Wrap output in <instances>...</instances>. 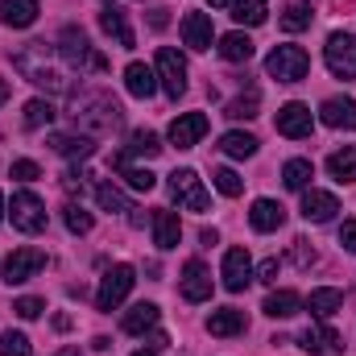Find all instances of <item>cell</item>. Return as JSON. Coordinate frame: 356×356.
<instances>
[{
    "label": "cell",
    "instance_id": "cell-1",
    "mask_svg": "<svg viewBox=\"0 0 356 356\" xmlns=\"http://www.w3.org/2000/svg\"><path fill=\"white\" fill-rule=\"evenodd\" d=\"M266 71L277 83H298V79H307V71H311V54H307L302 46H273L269 58H266Z\"/></svg>",
    "mask_w": 356,
    "mask_h": 356
},
{
    "label": "cell",
    "instance_id": "cell-2",
    "mask_svg": "<svg viewBox=\"0 0 356 356\" xmlns=\"http://www.w3.org/2000/svg\"><path fill=\"white\" fill-rule=\"evenodd\" d=\"M58 54H63V63H67V67H91V71H104V67H108V58L91 50L88 33H83V29H75V25H67V29H63V46H58Z\"/></svg>",
    "mask_w": 356,
    "mask_h": 356
},
{
    "label": "cell",
    "instance_id": "cell-3",
    "mask_svg": "<svg viewBox=\"0 0 356 356\" xmlns=\"http://www.w3.org/2000/svg\"><path fill=\"white\" fill-rule=\"evenodd\" d=\"M133 266H112L104 273V282H99V290H95V307L99 311H116L124 298H129V290H133Z\"/></svg>",
    "mask_w": 356,
    "mask_h": 356
},
{
    "label": "cell",
    "instance_id": "cell-4",
    "mask_svg": "<svg viewBox=\"0 0 356 356\" xmlns=\"http://www.w3.org/2000/svg\"><path fill=\"white\" fill-rule=\"evenodd\" d=\"M46 269V253L42 249H33V245H25V249H13L8 257H4V282L8 286H21V282H29L33 273H42Z\"/></svg>",
    "mask_w": 356,
    "mask_h": 356
},
{
    "label": "cell",
    "instance_id": "cell-5",
    "mask_svg": "<svg viewBox=\"0 0 356 356\" xmlns=\"http://www.w3.org/2000/svg\"><path fill=\"white\" fill-rule=\"evenodd\" d=\"M323 58H327V71L332 75L353 79L356 75V38L353 33H332L327 46H323Z\"/></svg>",
    "mask_w": 356,
    "mask_h": 356
},
{
    "label": "cell",
    "instance_id": "cell-6",
    "mask_svg": "<svg viewBox=\"0 0 356 356\" xmlns=\"http://www.w3.org/2000/svg\"><path fill=\"white\" fill-rule=\"evenodd\" d=\"M13 228H21V232H42L46 228V203L33 191L13 195Z\"/></svg>",
    "mask_w": 356,
    "mask_h": 356
},
{
    "label": "cell",
    "instance_id": "cell-7",
    "mask_svg": "<svg viewBox=\"0 0 356 356\" xmlns=\"http://www.w3.org/2000/svg\"><path fill=\"white\" fill-rule=\"evenodd\" d=\"M170 195L182 207H191V211H207V203H211V195L203 191V182H199L195 170H175L170 175Z\"/></svg>",
    "mask_w": 356,
    "mask_h": 356
},
{
    "label": "cell",
    "instance_id": "cell-8",
    "mask_svg": "<svg viewBox=\"0 0 356 356\" xmlns=\"http://www.w3.org/2000/svg\"><path fill=\"white\" fill-rule=\"evenodd\" d=\"M158 79H162V88H166L170 99H178L186 91V63H182V54L170 50V46L158 50Z\"/></svg>",
    "mask_w": 356,
    "mask_h": 356
},
{
    "label": "cell",
    "instance_id": "cell-9",
    "mask_svg": "<svg viewBox=\"0 0 356 356\" xmlns=\"http://www.w3.org/2000/svg\"><path fill=\"white\" fill-rule=\"evenodd\" d=\"M311 129H315V116H311V108L307 104H298V99H290V104H282L277 108V133L282 137H311Z\"/></svg>",
    "mask_w": 356,
    "mask_h": 356
},
{
    "label": "cell",
    "instance_id": "cell-10",
    "mask_svg": "<svg viewBox=\"0 0 356 356\" xmlns=\"http://www.w3.org/2000/svg\"><path fill=\"white\" fill-rule=\"evenodd\" d=\"M178 290L186 302H207L211 298V273L203 261H186L182 266V277H178Z\"/></svg>",
    "mask_w": 356,
    "mask_h": 356
},
{
    "label": "cell",
    "instance_id": "cell-11",
    "mask_svg": "<svg viewBox=\"0 0 356 356\" xmlns=\"http://www.w3.org/2000/svg\"><path fill=\"white\" fill-rule=\"evenodd\" d=\"M220 277H224V286H228L232 294H241V290L253 282V261H249V253H245V249H228Z\"/></svg>",
    "mask_w": 356,
    "mask_h": 356
},
{
    "label": "cell",
    "instance_id": "cell-12",
    "mask_svg": "<svg viewBox=\"0 0 356 356\" xmlns=\"http://www.w3.org/2000/svg\"><path fill=\"white\" fill-rule=\"evenodd\" d=\"M203 133H207V116L203 112H182V116L170 120V145H178V149H191Z\"/></svg>",
    "mask_w": 356,
    "mask_h": 356
},
{
    "label": "cell",
    "instance_id": "cell-13",
    "mask_svg": "<svg viewBox=\"0 0 356 356\" xmlns=\"http://www.w3.org/2000/svg\"><path fill=\"white\" fill-rule=\"evenodd\" d=\"M178 29H182V42H186L191 50H211L216 29H211V17H207V13H186Z\"/></svg>",
    "mask_w": 356,
    "mask_h": 356
},
{
    "label": "cell",
    "instance_id": "cell-14",
    "mask_svg": "<svg viewBox=\"0 0 356 356\" xmlns=\"http://www.w3.org/2000/svg\"><path fill=\"white\" fill-rule=\"evenodd\" d=\"M298 344H302V353H311V356H340L344 353V340L332 327H307L298 336Z\"/></svg>",
    "mask_w": 356,
    "mask_h": 356
},
{
    "label": "cell",
    "instance_id": "cell-15",
    "mask_svg": "<svg viewBox=\"0 0 356 356\" xmlns=\"http://www.w3.org/2000/svg\"><path fill=\"white\" fill-rule=\"evenodd\" d=\"M336 211H340V199H336L332 191H307V195H302V216H307L311 224H327Z\"/></svg>",
    "mask_w": 356,
    "mask_h": 356
},
{
    "label": "cell",
    "instance_id": "cell-16",
    "mask_svg": "<svg viewBox=\"0 0 356 356\" xmlns=\"http://www.w3.org/2000/svg\"><path fill=\"white\" fill-rule=\"evenodd\" d=\"M42 4L38 0H0V25H13V29H29L38 21Z\"/></svg>",
    "mask_w": 356,
    "mask_h": 356
},
{
    "label": "cell",
    "instance_id": "cell-17",
    "mask_svg": "<svg viewBox=\"0 0 356 356\" xmlns=\"http://www.w3.org/2000/svg\"><path fill=\"white\" fill-rule=\"evenodd\" d=\"M319 116H323L327 129H356V99H340V95H332V99H323Z\"/></svg>",
    "mask_w": 356,
    "mask_h": 356
},
{
    "label": "cell",
    "instance_id": "cell-18",
    "mask_svg": "<svg viewBox=\"0 0 356 356\" xmlns=\"http://www.w3.org/2000/svg\"><path fill=\"white\" fill-rule=\"evenodd\" d=\"M124 88H129V95H137V99H149L158 91V75L145 63H129L124 67Z\"/></svg>",
    "mask_w": 356,
    "mask_h": 356
},
{
    "label": "cell",
    "instance_id": "cell-19",
    "mask_svg": "<svg viewBox=\"0 0 356 356\" xmlns=\"http://www.w3.org/2000/svg\"><path fill=\"white\" fill-rule=\"evenodd\" d=\"M249 224H253L257 232H273V228H282V224H286V207H282V203H273V199H257V203H253V211H249Z\"/></svg>",
    "mask_w": 356,
    "mask_h": 356
},
{
    "label": "cell",
    "instance_id": "cell-20",
    "mask_svg": "<svg viewBox=\"0 0 356 356\" xmlns=\"http://www.w3.org/2000/svg\"><path fill=\"white\" fill-rule=\"evenodd\" d=\"M154 241H158V249H178V241H182V224H178L175 211H166V207L154 211Z\"/></svg>",
    "mask_w": 356,
    "mask_h": 356
},
{
    "label": "cell",
    "instance_id": "cell-21",
    "mask_svg": "<svg viewBox=\"0 0 356 356\" xmlns=\"http://www.w3.org/2000/svg\"><path fill=\"white\" fill-rule=\"evenodd\" d=\"M344 307V294L336 290V286H323V290H311V298H307V311L315 315V319H332L336 311Z\"/></svg>",
    "mask_w": 356,
    "mask_h": 356
},
{
    "label": "cell",
    "instance_id": "cell-22",
    "mask_svg": "<svg viewBox=\"0 0 356 356\" xmlns=\"http://www.w3.org/2000/svg\"><path fill=\"white\" fill-rule=\"evenodd\" d=\"M249 323H245V311H236V307H224V311H211V319H207V332L211 336H241Z\"/></svg>",
    "mask_w": 356,
    "mask_h": 356
},
{
    "label": "cell",
    "instance_id": "cell-23",
    "mask_svg": "<svg viewBox=\"0 0 356 356\" xmlns=\"http://www.w3.org/2000/svg\"><path fill=\"white\" fill-rule=\"evenodd\" d=\"M112 166L120 170V178H124L133 191H154V182H158L154 170H145V166H129V154H124V149H120V154H112Z\"/></svg>",
    "mask_w": 356,
    "mask_h": 356
},
{
    "label": "cell",
    "instance_id": "cell-24",
    "mask_svg": "<svg viewBox=\"0 0 356 356\" xmlns=\"http://www.w3.org/2000/svg\"><path fill=\"white\" fill-rule=\"evenodd\" d=\"M158 315H162V311H158L154 302H137V307H133V311L120 319V327H124L129 336H145V332L158 323Z\"/></svg>",
    "mask_w": 356,
    "mask_h": 356
},
{
    "label": "cell",
    "instance_id": "cell-25",
    "mask_svg": "<svg viewBox=\"0 0 356 356\" xmlns=\"http://www.w3.org/2000/svg\"><path fill=\"white\" fill-rule=\"evenodd\" d=\"M99 25H104V33H112V38H116L124 50L137 42V38H133V29H129V21H124V13H120V8H112V4L99 13Z\"/></svg>",
    "mask_w": 356,
    "mask_h": 356
},
{
    "label": "cell",
    "instance_id": "cell-26",
    "mask_svg": "<svg viewBox=\"0 0 356 356\" xmlns=\"http://www.w3.org/2000/svg\"><path fill=\"white\" fill-rule=\"evenodd\" d=\"M327 175L336 182H356V145H344L327 158Z\"/></svg>",
    "mask_w": 356,
    "mask_h": 356
},
{
    "label": "cell",
    "instance_id": "cell-27",
    "mask_svg": "<svg viewBox=\"0 0 356 356\" xmlns=\"http://www.w3.org/2000/svg\"><path fill=\"white\" fill-rule=\"evenodd\" d=\"M298 307H302V298H298L294 290H273V294L266 298L269 319H290V315H298Z\"/></svg>",
    "mask_w": 356,
    "mask_h": 356
},
{
    "label": "cell",
    "instance_id": "cell-28",
    "mask_svg": "<svg viewBox=\"0 0 356 356\" xmlns=\"http://www.w3.org/2000/svg\"><path fill=\"white\" fill-rule=\"evenodd\" d=\"M220 149H224L228 158H253V154H257V137H253V133L232 129V133H224V137H220Z\"/></svg>",
    "mask_w": 356,
    "mask_h": 356
},
{
    "label": "cell",
    "instance_id": "cell-29",
    "mask_svg": "<svg viewBox=\"0 0 356 356\" xmlns=\"http://www.w3.org/2000/svg\"><path fill=\"white\" fill-rule=\"evenodd\" d=\"M220 54H224L228 63H249V58H253L249 33H224V38H220Z\"/></svg>",
    "mask_w": 356,
    "mask_h": 356
},
{
    "label": "cell",
    "instance_id": "cell-30",
    "mask_svg": "<svg viewBox=\"0 0 356 356\" xmlns=\"http://www.w3.org/2000/svg\"><path fill=\"white\" fill-rule=\"evenodd\" d=\"M124 154H129V158H158V154H162L158 133H149V129L133 133V137H129V145H124Z\"/></svg>",
    "mask_w": 356,
    "mask_h": 356
},
{
    "label": "cell",
    "instance_id": "cell-31",
    "mask_svg": "<svg viewBox=\"0 0 356 356\" xmlns=\"http://www.w3.org/2000/svg\"><path fill=\"white\" fill-rule=\"evenodd\" d=\"M315 178V170H311V162L307 158H294V162H286L282 166V182L290 186V191H307V182Z\"/></svg>",
    "mask_w": 356,
    "mask_h": 356
},
{
    "label": "cell",
    "instance_id": "cell-32",
    "mask_svg": "<svg viewBox=\"0 0 356 356\" xmlns=\"http://www.w3.org/2000/svg\"><path fill=\"white\" fill-rule=\"evenodd\" d=\"M50 145L63 154V158H88L91 149V137H71V133H58V137H50Z\"/></svg>",
    "mask_w": 356,
    "mask_h": 356
},
{
    "label": "cell",
    "instance_id": "cell-33",
    "mask_svg": "<svg viewBox=\"0 0 356 356\" xmlns=\"http://www.w3.org/2000/svg\"><path fill=\"white\" fill-rule=\"evenodd\" d=\"M232 17H236L241 25H266L269 8H266V0H236V4H232Z\"/></svg>",
    "mask_w": 356,
    "mask_h": 356
},
{
    "label": "cell",
    "instance_id": "cell-34",
    "mask_svg": "<svg viewBox=\"0 0 356 356\" xmlns=\"http://www.w3.org/2000/svg\"><path fill=\"white\" fill-rule=\"evenodd\" d=\"M21 120H25V129H42V124L54 120V104H50V99H29Z\"/></svg>",
    "mask_w": 356,
    "mask_h": 356
},
{
    "label": "cell",
    "instance_id": "cell-35",
    "mask_svg": "<svg viewBox=\"0 0 356 356\" xmlns=\"http://www.w3.org/2000/svg\"><path fill=\"white\" fill-rule=\"evenodd\" d=\"M257 108H261V95H257V91H249V95H236V99L228 104V112H224V116H232V120H253V116H257Z\"/></svg>",
    "mask_w": 356,
    "mask_h": 356
},
{
    "label": "cell",
    "instance_id": "cell-36",
    "mask_svg": "<svg viewBox=\"0 0 356 356\" xmlns=\"http://www.w3.org/2000/svg\"><path fill=\"white\" fill-rule=\"evenodd\" d=\"M95 199H99V207H104V211H133V207H129V199H124L112 182H99V186H95Z\"/></svg>",
    "mask_w": 356,
    "mask_h": 356
},
{
    "label": "cell",
    "instance_id": "cell-37",
    "mask_svg": "<svg viewBox=\"0 0 356 356\" xmlns=\"http://www.w3.org/2000/svg\"><path fill=\"white\" fill-rule=\"evenodd\" d=\"M311 25V8H307V0L302 4H290L286 13H282V29L286 33H298V29H307Z\"/></svg>",
    "mask_w": 356,
    "mask_h": 356
},
{
    "label": "cell",
    "instance_id": "cell-38",
    "mask_svg": "<svg viewBox=\"0 0 356 356\" xmlns=\"http://www.w3.org/2000/svg\"><path fill=\"white\" fill-rule=\"evenodd\" d=\"M211 178H216V191H220V195H228V199H236V195L245 191L241 175H236V170H228V166H220V170H216Z\"/></svg>",
    "mask_w": 356,
    "mask_h": 356
},
{
    "label": "cell",
    "instance_id": "cell-39",
    "mask_svg": "<svg viewBox=\"0 0 356 356\" xmlns=\"http://www.w3.org/2000/svg\"><path fill=\"white\" fill-rule=\"evenodd\" d=\"M0 356H33V348L21 332H0Z\"/></svg>",
    "mask_w": 356,
    "mask_h": 356
},
{
    "label": "cell",
    "instance_id": "cell-40",
    "mask_svg": "<svg viewBox=\"0 0 356 356\" xmlns=\"http://www.w3.org/2000/svg\"><path fill=\"white\" fill-rule=\"evenodd\" d=\"M67 228L75 232V236H83V232H91V216L79 207V203H71L67 207Z\"/></svg>",
    "mask_w": 356,
    "mask_h": 356
},
{
    "label": "cell",
    "instance_id": "cell-41",
    "mask_svg": "<svg viewBox=\"0 0 356 356\" xmlns=\"http://www.w3.org/2000/svg\"><path fill=\"white\" fill-rule=\"evenodd\" d=\"M13 311H17L21 319H38V315L46 311V302H42V298H17V302H13Z\"/></svg>",
    "mask_w": 356,
    "mask_h": 356
},
{
    "label": "cell",
    "instance_id": "cell-42",
    "mask_svg": "<svg viewBox=\"0 0 356 356\" xmlns=\"http://www.w3.org/2000/svg\"><path fill=\"white\" fill-rule=\"evenodd\" d=\"M13 178H21V182H33V178H42V166L38 162H13Z\"/></svg>",
    "mask_w": 356,
    "mask_h": 356
},
{
    "label": "cell",
    "instance_id": "cell-43",
    "mask_svg": "<svg viewBox=\"0 0 356 356\" xmlns=\"http://www.w3.org/2000/svg\"><path fill=\"white\" fill-rule=\"evenodd\" d=\"M290 257H294V266H311V261H315V249H311V245H307V241H294V249H290Z\"/></svg>",
    "mask_w": 356,
    "mask_h": 356
},
{
    "label": "cell",
    "instance_id": "cell-44",
    "mask_svg": "<svg viewBox=\"0 0 356 356\" xmlns=\"http://www.w3.org/2000/svg\"><path fill=\"white\" fill-rule=\"evenodd\" d=\"M277 273H282V261H277V257H269V261H261V269H257V277H261V282H269V286L277 282Z\"/></svg>",
    "mask_w": 356,
    "mask_h": 356
},
{
    "label": "cell",
    "instance_id": "cell-45",
    "mask_svg": "<svg viewBox=\"0 0 356 356\" xmlns=\"http://www.w3.org/2000/svg\"><path fill=\"white\" fill-rule=\"evenodd\" d=\"M340 245H344L348 253H356V220H344V228H340Z\"/></svg>",
    "mask_w": 356,
    "mask_h": 356
},
{
    "label": "cell",
    "instance_id": "cell-46",
    "mask_svg": "<svg viewBox=\"0 0 356 356\" xmlns=\"http://www.w3.org/2000/svg\"><path fill=\"white\" fill-rule=\"evenodd\" d=\"M83 178H88V170H67V191H83Z\"/></svg>",
    "mask_w": 356,
    "mask_h": 356
},
{
    "label": "cell",
    "instance_id": "cell-47",
    "mask_svg": "<svg viewBox=\"0 0 356 356\" xmlns=\"http://www.w3.org/2000/svg\"><path fill=\"white\" fill-rule=\"evenodd\" d=\"M166 21H170L166 8H154V13H149V25H154V29H166Z\"/></svg>",
    "mask_w": 356,
    "mask_h": 356
},
{
    "label": "cell",
    "instance_id": "cell-48",
    "mask_svg": "<svg viewBox=\"0 0 356 356\" xmlns=\"http://www.w3.org/2000/svg\"><path fill=\"white\" fill-rule=\"evenodd\" d=\"M207 4H211V8H232L236 0H207Z\"/></svg>",
    "mask_w": 356,
    "mask_h": 356
},
{
    "label": "cell",
    "instance_id": "cell-49",
    "mask_svg": "<svg viewBox=\"0 0 356 356\" xmlns=\"http://www.w3.org/2000/svg\"><path fill=\"white\" fill-rule=\"evenodd\" d=\"M8 95H13V88H8V83H4V79H0V104H4V99H8Z\"/></svg>",
    "mask_w": 356,
    "mask_h": 356
},
{
    "label": "cell",
    "instance_id": "cell-50",
    "mask_svg": "<svg viewBox=\"0 0 356 356\" xmlns=\"http://www.w3.org/2000/svg\"><path fill=\"white\" fill-rule=\"evenodd\" d=\"M58 356H83V353H79V348H63Z\"/></svg>",
    "mask_w": 356,
    "mask_h": 356
},
{
    "label": "cell",
    "instance_id": "cell-51",
    "mask_svg": "<svg viewBox=\"0 0 356 356\" xmlns=\"http://www.w3.org/2000/svg\"><path fill=\"white\" fill-rule=\"evenodd\" d=\"M0 220H4V195H0Z\"/></svg>",
    "mask_w": 356,
    "mask_h": 356
},
{
    "label": "cell",
    "instance_id": "cell-52",
    "mask_svg": "<svg viewBox=\"0 0 356 356\" xmlns=\"http://www.w3.org/2000/svg\"><path fill=\"white\" fill-rule=\"evenodd\" d=\"M133 356H158V353H145V348H141V353H133Z\"/></svg>",
    "mask_w": 356,
    "mask_h": 356
}]
</instances>
